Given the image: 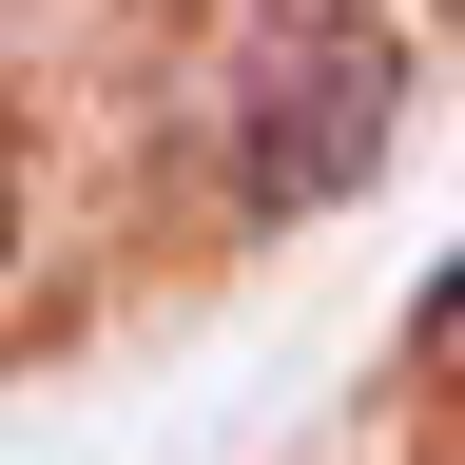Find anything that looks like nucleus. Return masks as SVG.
Listing matches in <instances>:
<instances>
[{"instance_id":"obj_1","label":"nucleus","mask_w":465,"mask_h":465,"mask_svg":"<svg viewBox=\"0 0 465 465\" xmlns=\"http://www.w3.org/2000/svg\"><path fill=\"white\" fill-rule=\"evenodd\" d=\"M388 116H407V58L369 0H252L232 78H213V174H232V213H330L388 155Z\"/></svg>"},{"instance_id":"obj_2","label":"nucleus","mask_w":465,"mask_h":465,"mask_svg":"<svg viewBox=\"0 0 465 465\" xmlns=\"http://www.w3.org/2000/svg\"><path fill=\"white\" fill-rule=\"evenodd\" d=\"M0 252H20V116H0Z\"/></svg>"},{"instance_id":"obj_3","label":"nucleus","mask_w":465,"mask_h":465,"mask_svg":"<svg viewBox=\"0 0 465 465\" xmlns=\"http://www.w3.org/2000/svg\"><path fill=\"white\" fill-rule=\"evenodd\" d=\"M427 330H446V349H465V272H446V311H427Z\"/></svg>"}]
</instances>
